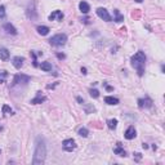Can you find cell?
I'll use <instances>...</instances> for the list:
<instances>
[{"mask_svg":"<svg viewBox=\"0 0 165 165\" xmlns=\"http://www.w3.org/2000/svg\"><path fill=\"white\" fill-rule=\"evenodd\" d=\"M45 99L46 98L44 95H41V92H38L36 93V97L34 99H31V105H39V103H41V102H44Z\"/></svg>","mask_w":165,"mask_h":165,"instance_id":"7c38bea8","label":"cell"},{"mask_svg":"<svg viewBox=\"0 0 165 165\" xmlns=\"http://www.w3.org/2000/svg\"><path fill=\"white\" fill-rule=\"evenodd\" d=\"M97 15L101 18V20L106 21V22H110L111 21V15L108 14L107 9H105V8H98L97 9Z\"/></svg>","mask_w":165,"mask_h":165,"instance_id":"8992f818","label":"cell"},{"mask_svg":"<svg viewBox=\"0 0 165 165\" xmlns=\"http://www.w3.org/2000/svg\"><path fill=\"white\" fill-rule=\"evenodd\" d=\"M57 57H58V58H60V60H63V58H65V57H66V55H65V54H63V53H58V54H57Z\"/></svg>","mask_w":165,"mask_h":165,"instance_id":"83f0119b","label":"cell"},{"mask_svg":"<svg viewBox=\"0 0 165 165\" xmlns=\"http://www.w3.org/2000/svg\"><path fill=\"white\" fill-rule=\"evenodd\" d=\"M138 106L141 108H148L152 106V99L146 97V98H139L138 99Z\"/></svg>","mask_w":165,"mask_h":165,"instance_id":"52a82bcc","label":"cell"},{"mask_svg":"<svg viewBox=\"0 0 165 165\" xmlns=\"http://www.w3.org/2000/svg\"><path fill=\"white\" fill-rule=\"evenodd\" d=\"M105 102L107 105H117L119 103V99L117 98H115V97H111V95H107V97H105Z\"/></svg>","mask_w":165,"mask_h":165,"instance_id":"2e32d148","label":"cell"},{"mask_svg":"<svg viewBox=\"0 0 165 165\" xmlns=\"http://www.w3.org/2000/svg\"><path fill=\"white\" fill-rule=\"evenodd\" d=\"M105 85H106V89H107V90H112L114 89V88H111V86H108L107 84H105Z\"/></svg>","mask_w":165,"mask_h":165,"instance_id":"4dcf8cb0","label":"cell"},{"mask_svg":"<svg viewBox=\"0 0 165 165\" xmlns=\"http://www.w3.org/2000/svg\"><path fill=\"white\" fill-rule=\"evenodd\" d=\"M114 14H115V20H114L115 22L120 23V22H123V21H124V15L121 14L117 9H115V11H114Z\"/></svg>","mask_w":165,"mask_h":165,"instance_id":"e0dca14e","label":"cell"},{"mask_svg":"<svg viewBox=\"0 0 165 165\" xmlns=\"http://www.w3.org/2000/svg\"><path fill=\"white\" fill-rule=\"evenodd\" d=\"M36 30H38V32L40 34V35H43V36H44V35H48L49 31H51L48 26H38V29H36Z\"/></svg>","mask_w":165,"mask_h":165,"instance_id":"ac0fdd59","label":"cell"},{"mask_svg":"<svg viewBox=\"0 0 165 165\" xmlns=\"http://www.w3.org/2000/svg\"><path fill=\"white\" fill-rule=\"evenodd\" d=\"M134 1H137V3H142L143 0H134Z\"/></svg>","mask_w":165,"mask_h":165,"instance_id":"1f68e13d","label":"cell"},{"mask_svg":"<svg viewBox=\"0 0 165 165\" xmlns=\"http://www.w3.org/2000/svg\"><path fill=\"white\" fill-rule=\"evenodd\" d=\"M89 94H90V97H93V98H98L99 97V92L97 89H90Z\"/></svg>","mask_w":165,"mask_h":165,"instance_id":"603a6c76","label":"cell"},{"mask_svg":"<svg viewBox=\"0 0 165 165\" xmlns=\"http://www.w3.org/2000/svg\"><path fill=\"white\" fill-rule=\"evenodd\" d=\"M107 126L110 128V129H116V126H117V120H116V119H110V120H107Z\"/></svg>","mask_w":165,"mask_h":165,"instance_id":"ffe728a7","label":"cell"},{"mask_svg":"<svg viewBox=\"0 0 165 165\" xmlns=\"http://www.w3.org/2000/svg\"><path fill=\"white\" fill-rule=\"evenodd\" d=\"M62 147H63L65 151L71 152V151H74L76 148V143H75L74 139H65V141L62 142Z\"/></svg>","mask_w":165,"mask_h":165,"instance_id":"277c9868","label":"cell"},{"mask_svg":"<svg viewBox=\"0 0 165 165\" xmlns=\"http://www.w3.org/2000/svg\"><path fill=\"white\" fill-rule=\"evenodd\" d=\"M45 156H46L45 143H44V141H43L41 138H38V142H36V148H35V152H34L32 164H35V165H41V164H44Z\"/></svg>","mask_w":165,"mask_h":165,"instance_id":"6da1fadb","label":"cell"},{"mask_svg":"<svg viewBox=\"0 0 165 165\" xmlns=\"http://www.w3.org/2000/svg\"><path fill=\"white\" fill-rule=\"evenodd\" d=\"M3 29H4V31L7 34H9V35H17V30H15V27L13 26V25L5 23L4 26H3Z\"/></svg>","mask_w":165,"mask_h":165,"instance_id":"30bf717a","label":"cell"},{"mask_svg":"<svg viewBox=\"0 0 165 165\" xmlns=\"http://www.w3.org/2000/svg\"><path fill=\"white\" fill-rule=\"evenodd\" d=\"M7 76H8L7 71H1V72H0V83H4L5 79H7Z\"/></svg>","mask_w":165,"mask_h":165,"instance_id":"cb8c5ba5","label":"cell"},{"mask_svg":"<svg viewBox=\"0 0 165 165\" xmlns=\"http://www.w3.org/2000/svg\"><path fill=\"white\" fill-rule=\"evenodd\" d=\"M62 21L63 20V13H62L61 11H54L52 14H49V21Z\"/></svg>","mask_w":165,"mask_h":165,"instance_id":"ba28073f","label":"cell"},{"mask_svg":"<svg viewBox=\"0 0 165 165\" xmlns=\"http://www.w3.org/2000/svg\"><path fill=\"white\" fill-rule=\"evenodd\" d=\"M3 114H4V115H9V114H11L12 115V114H13V110H12L8 105H4V106H3Z\"/></svg>","mask_w":165,"mask_h":165,"instance_id":"44dd1931","label":"cell"},{"mask_svg":"<svg viewBox=\"0 0 165 165\" xmlns=\"http://www.w3.org/2000/svg\"><path fill=\"white\" fill-rule=\"evenodd\" d=\"M76 99H77V102H80V103H84V99L81 97H77Z\"/></svg>","mask_w":165,"mask_h":165,"instance_id":"f1b7e54d","label":"cell"},{"mask_svg":"<svg viewBox=\"0 0 165 165\" xmlns=\"http://www.w3.org/2000/svg\"><path fill=\"white\" fill-rule=\"evenodd\" d=\"M114 152L116 155H119V156H126V152H125V150H124L123 147H121V143H117V146L115 147Z\"/></svg>","mask_w":165,"mask_h":165,"instance_id":"4fadbf2b","label":"cell"},{"mask_svg":"<svg viewBox=\"0 0 165 165\" xmlns=\"http://www.w3.org/2000/svg\"><path fill=\"white\" fill-rule=\"evenodd\" d=\"M40 68H41L43 71H46V72H49V71H52V65L49 63V62H41V65H40Z\"/></svg>","mask_w":165,"mask_h":165,"instance_id":"d6986e66","label":"cell"},{"mask_svg":"<svg viewBox=\"0 0 165 165\" xmlns=\"http://www.w3.org/2000/svg\"><path fill=\"white\" fill-rule=\"evenodd\" d=\"M66 41H67V36L65 34H57V35L52 36L49 39V43L54 46H63L66 44Z\"/></svg>","mask_w":165,"mask_h":165,"instance_id":"3957f363","label":"cell"},{"mask_svg":"<svg viewBox=\"0 0 165 165\" xmlns=\"http://www.w3.org/2000/svg\"><path fill=\"white\" fill-rule=\"evenodd\" d=\"M5 18V7L4 5H0V20Z\"/></svg>","mask_w":165,"mask_h":165,"instance_id":"d4e9b609","label":"cell"},{"mask_svg":"<svg viewBox=\"0 0 165 165\" xmlns=\"http://www.w3.org/2000/svg\"><path fill=\"white\" fill-rule=\"evenodd\" d=\"M77 133H79V136H81V137H88L89 136V130L86 129V128H80Z\"/></svg>","mask_w":165,"mask_h":165,"instance_id":"7402d4cb","label":"cell"},{"mask_svg":"<svg viewBox=\"0 0 165 165\" xmlns=\"http://www.w3.org/2000/svg\"><path fill=\"white\" fill-rule=\"evenodd\" d=\"M0 130H1V126H0Z\"/></svg>","mask_w":165,"mask_h":165,"instance_id":"d6a6232c","label":"cell"},{"mask_svg":"<svg viewBox=\"0 0 165 165\" xmlns=\"http://www.w3.org/2000/svg\"><path fill=\"white\" fill-rule=\"evenodd\" d=\"M125 138L126 139H133V138H136V136H137V132H136V129H134V126H129L128 129L125 130Z\"/></svg>","mask_w":165,"mask_h":165,"instance_id":"9c48e42d","label":"cell"},{"mask_svg":"<svg viewBox=\"0 0 165 165\" xmlns=\"http://www.w3.org/2000/svg\"><path fill=\"white\" fill-rule=\"evenodd\" d=\"M31 55H32V58H34V66L35 67H38L39 65H38V61H36V54L34 52H31Z\"/></svg>","mask_w":165,"mask_h":165,"instance_id":"484cf974","label":"cell"},{"mask_svg":"<svg viewBox=\"0 0 165 165\" xmlns=\"http://www.w3.org/2000/svg\"><path fill=\"white\" fill-rule=\"evenodd\" d=\"M23 61H25V58L23 57H14L13 60H12V63H13V66L15 67V68H18V70H20L21 67L23 66Z\"/></svg>","mask_w":165,"mask_h":165,"instance_id":"8fae6325","label":"cell"},{"mask_svg":"<svg viewBox=\"0 0 165 165\" xmlns=\"http://www.w3.org/2000/svg\"><path fill=\"white\" fill-rule=\"evenodd\" d=\"M30 81V76L27 75H15L14 76V80H13V86L15 85H20V84H27Z\"/></svg>","mask_w":165,"mask_h":165,"instance_id":"5b68a950","label":"cell"},{"mask_svg":"<svg viewBox=\"0 0 165 165\" xmlns=\"http://www.w3.org/2000/svg\"><path fill=\"white\" fill-rule=\"evenodd\" d=\"M8 58H9V51L5 48H0V60L7 61Z\"/></svg>","mask_w":165,"mask_h":165,"instance_id":"9a60e30c","label":"cell"},{"mask_svg":"<svg viewBox=\"0 0 165 165\" xmlns=\"http://www.w3.org/2000/svg\"><path fill=\"white\" fill-rule=\"evenodd\" d=\"M136 155V161H139V160H141V154H139V152H137V154H134Z\"/></svg>","mask_w":165,"mask_h":165,"instance_id":"4316f807","label":"cell"},{"mask_svg":"<svg viewBox=\"0 0 165 165\" xmlns=\"http://www.w3.org/2000/svg\"><path fill=\"white\" fill-rule=\"evenodd\" d=\"M145 65H146V55L142 51H138L132 57V66L137 70L138 76H143L145 72Z\"/></svg>","mask_w":165,"mask_h":165,"instance_id":"7a4b0ae2","label":"cell"},{"mask_svg":"<svg viewBox=\"0 0 165 165\" xmlns=\"http://www.w3.org/2000/svg\"><path fill=\"white\" fill-rule=\"evenodd\" d=\"M79 8H80V11H81V13H84V14H86L90 11L89 4H88V3H85V1H80Z\"/></svg>","mask_w":165,"mask_h":165,"instance_id":"5bb4252c","label":"cell"},{"mask_svg":"<svg viewBox=\"0 0 165 165\" xmlns=\"http://www.w3.org/2000/svg\"><path fill=\"white\" fill-rule=\"evenodd\" d=\"M81 72L84 74V75H85V74H86V68H85V67H81Z\"/></svg>","mask_w":165,"mask_h":165,"instance_id":"f546056e","label":"cell"}]
</instances>
